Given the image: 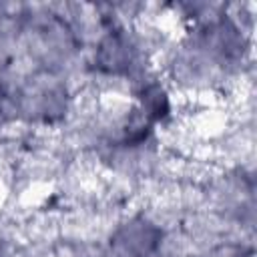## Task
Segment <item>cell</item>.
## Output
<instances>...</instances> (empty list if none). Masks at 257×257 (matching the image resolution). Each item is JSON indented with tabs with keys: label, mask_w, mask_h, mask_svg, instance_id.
Instances as JSON below:
<instances>
[{
	"label": "cell",
	"mask_w": 257,
	"mask_h": 257,
	"mask_svg": "<svg viewBox=\"0 0 257 257\" xmlns=\"http://www.w3.org/2000/svg\"><path fill=\"white\" fill-rule=\"evenodd\" d=\"M159 243V231L147 221H133L116 231L114 247L124 257H147Z\"/></svg>",
	"instance_id": "cell-1"
}]
</instances>
